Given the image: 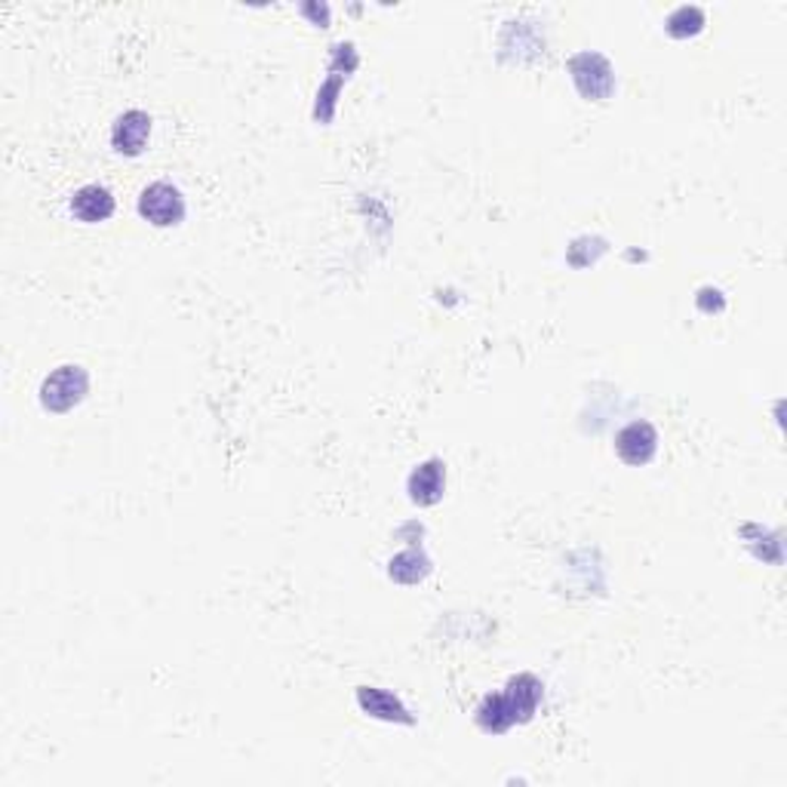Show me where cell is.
Wrapping results in <instances>:
<instances>
[{
    "instance_id": "obj_1",
    "label": "cell",
    "mask_w": 787,
    "mask_h": 787,
    "mask_svg": "<svg viewBox=\"0 0 787 787\" xmlns=\"http://www.w3.org/2000/svg\"><path fill=\"white\" fill-rule=\"evenodd\" d=\"M542 696H545V686L532 674H520L508 683L505 693L483 698V705L477 708V723L486 733H505L513 723H526L535 714Z\"/></svg>"
},
{
    "instance_id": "obj_2",
    "label": "cell",
    "mask_w": 787,
    "mask_h": 787,
    "mask_svg": "<svg viewBox=\"0 0 787 787\" xmlns=\"http://www.w3.org/2000/svg\"><path fill=\"white\" fill-rule=\"evenodd\" d=\"M90 391V376L84 367H59L40 385V406L47 412H68Z\"/></svg>"
},
{
    "instance_id": "obj_3",
    "label": "cell",
    "mask_w": 787,
    "mask_h": 787,
    "mask_svg": "<svg viewBox=\"0 0 787 787\" xmlns=\"http://www.w3.org/2000/svg\"><path fill=\"white\" fill-rule=\"evenodd\" d=\"M569 74H572V84L575 90L585 96L587 102H604L615 90V74L609 59L600 53H575L569 59Z\"/></svg>"
},
{
    "instance_id": "obj_4",
    "label": "cell",
    "mask_w": 787,
    "mask_h": 787,
    "mask_svg": "<svg viewBox=\"0 0 787 787\" xmlns=\"http://www.w3.org/2000/svg\"><path fill=\"white\" fill-rule=\"evenodd\" d=\"M139 216L154 228H173L185 219V198L176 185L151 182L139 194Z\"/></svg>"
},
{
    "instance_id": "obj_5",
    "label": "cell",
    "mask_w": 787,
    "mask_h": 787,
    "mask_svg": "<svg viewBox=\"0 0 787 787\" xmlns=\"http://www.w3.org/2000/svg\"><path fill=\"white\" fill-rule=\"evenodd\" d=\"M615 453L631 468L649 465L659 453V431L649 421H631L615 434Z\"/></svg>"
},
{
    "instance_id": "obj_6",
    "label": "cell",
    "mask_w": 787,
    "mask_h": 787,
    "mask_svg": "<svg viewBox=\"0 0 787 787\" xmlns=\"http://www.w3.org/2000/svg\"><path fill=\"white\" fill-rule=\"evenodd\" d=\"M151 139V114L145 111H127L117 117V124L111 129V145L117 154H127V157H136L142 154Z\"/></svg>"
},
{
    "instance_id": "obj_7",
    "label": "cell",
    "mask_w": 787,
    "mask_h": 787,
    "mask_svg": "<svg viewBox=\"0 0 787 787\" xmlns=\"http://www.w3.org/2000/svg\"><path fill=\"white\" fill-rule=\"evenodd\" d=\"M406 490H409V498L416 505H421V508L437 505L440 498H443V490H446V465L440 458L421 461L419 468L409 474V480H406Z\"/></svg>"
},
{
    "instance_id": "obj_8",
    "label": "cell",
    "mask_w": 787,
    "mask_h": 787,
    "mask_svg": "<svg viewBox=\"0 0 787 787\" xmlns=\"http://www.w3.org/2000/svg\"><path fill=\"white\" fill-rule=\"evenodd\" d=\"M72 213L74 219L84 225H99L114 216V198L109 188L102 185H84L72 194Z\"/></svg>"
},
{
    "instance_id": "obj_9",
    "label": "cell",
    "mask_w": 787,
    "mask_h": 787,
    "mask_svg": "<svg viewBox=\"0 0 787 787\" xmlns=\"http://www.w3.org/2000/svg\"><path fill=\"white\" fill-rule=\"evenodd\" d=\"M357 705L360 711L376 720H388V723H412L409 711L403 708V701L394 693L376 689V686H360L357 689Z\"/></svg>"
},
{
    "instance_id": "obj_10",
    "label": "cell",
    "mask_w": 787,
    "mask_h": 787,
    "mask_svg": "<svg viewBox=\"0 0 787 787\" xmlns=\"http://www.w3.org/2000/svg\"><path fill=\"white\" fill-rule=\"evenodd\" d=\"M391 579L394 582H401V585H419L421 579L431 572V563H428V557H421L419 550H406L401 557H394L391 560Z\"/></svg>"
},
{
    "instance_id": "obj_11",
    "label": "cell",
    "mask_w": 787,
    "mask_h": 787,
    "mask_svg": "<svg viewBox=\"0 0 787 787\" xmlns=\"http://www.w3.org/2000/svg\"><path fill=\"white\" fill-rule=\"evenodd\" d=\"M671 37H693L705 28V13L698 7H677L664 22Z\"/></svg>"
},
{
    "instance_id": "obj_12",
    "label": "cell",
    "mask_w": 787,
    "mask_h": 787,
    "mask_svg": "<svg viewBox=\"0 0 787 787\" xmlns=\"http://www.w3.org/2000/svg\"><path fill=\"white\" fill-rule=\"evenodd\" d=\"M302 13H312L317 18V25L320 28H327V16H330V10L327 7H302Z\"/></svg>"
}]
</instances>
